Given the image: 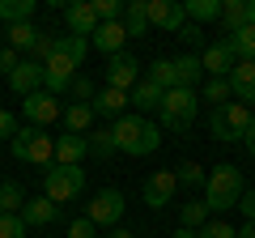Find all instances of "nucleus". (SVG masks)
Instances as JSON below:
<instances>
[{"instance_id": "17", "label": "nucleus", "mask_w": 255, "mask_h": 238, "mask_svg": "<svg viewBox=\"0 0 255 238\" xmlns=\"http://www.w3.org/2000/svg\"><path fill=\"white\" fill-rule=\"evenodd\" d=\"M230 90H234V102L251 107L255 102V60H238L234 73H230Z\"/></svg>"}, {"instance_id": "31", "label": "nucleus", "mask_w": 255, "mask_h": 238, "mask_svg": "<svg viewBox=\"0 0 255 238\" xmlns=\"http://www.w3.org/2000/svg\"><path fill=\"white\" fill-rule=\"evenodd\" d=\"M30 17H34V0H0V21L17 26V21H30Z\"/></svg>"}, {"instance_id": "24", "label": "nucleus", "mask_w": 255, "mask_h": 238, "mask_svg": "<svg viewBox=\"0 0 255 238\" xmlns=\"http://www.w3.org/2000/svg\"><path fill=\"white\" fill-rule=\"evenodd\" d=\"M94 128V111L85 102H73V107H64V132H73V136H90Z\"/></svg>"}, {"instance_id": "3", "label": "nucleus", "mask_w": 255, "mask_h": 238, "mask_svg": "<svg viewBox=\"0 0 255 238\" xmlns=\"http://www.w3.org/2000/svg\"><path fill=\"white\" fill-rule=\"evenodd\" d=\"M9 153L13 162H26V166H51L55 162V136H47V128H34V123H26V128H17V136L9 140Z\"/></svg>"}, {"instance_id": "36", "label": "nucleus", "mask_w": 255, "mask_h": 238, "mask_svg": "<svg viewBox=\"0 0 255 238\" xmlns=\"http://www.w3.org/2000/svg\"><path fill=\"white\" fill-rule=\"evenodd\" d=\"M51 55H55V34H47V30H43V34H38V43L30 47V55H26V60H34V64H47Z\"/></svg>"}, {"instance_id": "19", "label": "nucleus", "mask_w": 255, "mask_h": 238, "mask_svg": "<svg viewBox=\"0 0 255 238\" xmlns=\"http://www.w3.org/2000/svg\"><path fill=\"white\" fill-rule=\"evenodd\" d=\"M124 30H128V38L149 34V0H128L124 4Z\"/></svg>"}, {"instance_id": "47", "label": "nucleus", "mask_w": 255, "mask_h": 238, "mask_svg": "<svg viewBox=\"0 0 255 238\" xmlns=\"http://www.w3.org/2000/svg\"><path fill=\"white\" fill-rule=\"evenodd\" d=\"M170 238H200V234H196V230H183V226H179V230H174Z\"/></svg>"}, {"instance_id": "14", "label": "nucleus", "mask_w": 255, "mask_h": 238, "mask_svg": "<svg viewBox=\"0 0 255 238\" xmlns=\"http://www.w3.org/2000/svg\"><path fill=\"white\" fill-rule=\"evenodd\" d=\"M64 21L73 30L77 38H90L98 30V13H94V0H73V4H64Z\"/></svg>"}, {"instance_id": "13", "label": "nucleus", "mask_w": 255, "mask_h": 238, "mask_svg": "<svg viewBox=\"0 0 255 238\" xmlns=\"http://www.w3.org/2000/svg\"><path fill=\"white\" fill-rule=\"evenodd\" d=\"M90 47L94 51H102L111 60V55H119L128 47V30H124V21H98V30L90 34Z\"/></svg>"}, {"instance_id": "43", "label": "nucleus", "mask_w": 255, "mask_h": 238, "mask_svg": "<svg viewBox=\"0 0 255 238\" xmlns=\"http://www.w3.org/2000/svg\"><path fill=\"white\" fill-rule=\"evenodd\" d=\"M238 209L247 213V221H255V187H247V192H243V200H238Z\"/></svg>"}, {"instance_id": "6", "label": "nucleus", "mask_w": 255, "mask_h": 238, "mask_svg": "<svg viewBox=\"0 0 255 238\" xmlns=\"http://www.w3.org/2000/svg\"><path fill=\"white\" fill-rule=\"evenodd\" d=\"M196 90H166L162 94V128L166 132H187L191 123H196Z\"/></svg>"}, {"instance_id": "40", "label": "nucleus", "mask_w": 255, "mask_h": 238, "mask_svg": "<svg viewBox=\"0 0 255 238\" xmlns=\"http://www.w3.org/2000/svg\"><path fill=\"white\" fill-rule=\"evenodd\" d=\"M200 238H238V230L230 226V221H209L204 230H196Z\"/></svg>"}, {"instance_id": "32", "label": "nucleus", "mask_w": 255, "mask_h": 238, "mask_svg": "<svg viewBox=\"0 0 255 238\" xmlns=\"http://www.w3.org/2000/svg\"><path fill=\"white\" fill-rule=\"evenodd\" d=\"M174 179H179V187H191V192H196V187H204L209 170H204L200 162H179L174 166Z\"/></svg>"}, {"instance_id": "8", "label": "nucleus", "mask_w": 255, "mask_h": 238, "mask_svg": "<svg viewBox=\"0 0 255 238\" xmlns=\"http://www.w3.org/2000/svg\"><path fill=\"white\" fill-rule=\"evenodd\" d=\"M140 81V60L132 51H119V55H111L107 60V85L111 90H124V94H132V85Z\"/></svg>"}, {"instance_id": "22", "label": "nucleus", "mask_w": 255, "mask_h": 238, "mask_svg": "<svg viewBox=\"0 0 255 238\" xmlns=\"http://www.w3.org/2000/svg\"><path fill=\"white\" fill-rule=\"evenodd\" d=\"M204 77V68H200V55H179L174 60V90H196V81Z\"/></svg>"}, {"instance_id": "48", "label": "nucleus", "mask_w": 255, "mask_h": 238, "mask_svg": "<svg viewBox=\"0 0 255 238\" xmlns=\"http://www.w3.org/2000/svg\"><path fill=\"white\" fill-rule=\"evenodd\" d=\"M238 238H255V221H247V226L238 230Z\"/></svg>"}, {"instance_id": "33", "label": "nucleus", "mask_w": 255, "mask_h": 238, "mask_svg": "<svg viewBox=\"0 0 255 238\" xmlns=\"http://www.w3.org/2000/svg\"><path fill=\"white\" fill-rule=\"evenodd\" d=\"M149 81L157 85V90H174V60H162V55H157L153 64H149Z\"/></svg>"}, {"instance_id": "2", "label": "nucleus", "mask_w": 255, "mask_h": 238, "mask_svg": "<svg viewBox=\"0 0 255 238\" xmlns=\"http://www.w3.org/2000/svg\"><path fill=\"white\" fill-rule=\"evenodd\" d=\"M247 183H243V170L230 162L213 166L209 179H204V204H209V213H226V209H238V200H243Z\"/></svg>"}, {"instance_id": "12", "label": "nucleus", "mask_w": 255, "mask_h": 238, "mask_svg": "<svg viewBox=\"0 0 255 238\" xmlns=\"http://www.w3.org/2000/svg\"><path fill=\"white\" fill-rule=\"evenodd\" d=\"M234 64H238V55H234V47H230V38L209 43V47H204V55H200V68L209 77H230V73H234Z\"/></svg>"}, {"instance_id": "23", "label": "nucleus", "mask_w": 255, "mask_h": 238, "mask_svg": "<svg viewBox=\"0 0 255 238\" xmlns=\"http://www.w3.org/2000/svg\"><path fill=\"white\" fill-rule=\"evenodd\" d=\"M128 102L136 111H162V90H157L149 77H140V81L132 85V94H128Z\"/></svg>"}, {"instance_id": "29", "label": "nucleus", "mask_w": 255, "mask_h": 238, "mask_svg": "<svg viewBox=\"0 0 255 238\" xmlns=\"http://www.w3.org/2000/svg\"><path fill=\"white\" fill-rule=\"evenodd\" d=\"M26 200H30V196L21 192V183H13V179L0 183V213H21V209H26Z\"/></svg>"}, {"instance_id": "35", "label": "nucleus", "mask_w": 255, "mask_h": 238, "mask_svg": "<svg viewBox=\"0 0 255 238\" xmlns=\"http://www.w3.org/2000/svg\"><path fill=\"white\" fill-rule=\"evenodd\" d=\"M26 221H21V213H0V238H26Z\"/></svg>"}, {"instance_id": "44", "label": "nucleus", "mask_w": 255, "mask_h": 238, "mask_svg": "<svg viewBox=\"0 0 255 238\" xmlns=\"http://www.w3.org/2000/svg\"><path fill=\"white\" fill-rule=\"evenodd\" d=\"M243 149L255 157V119H251V128H247V136H243Z\"/></svg>"}, {"instance_id": "11", "label": "nucleus", "mask_w": 255, "mask_h": 238, "mask_svg": "<svg viewBox=\"0 0 255 238\" xmlns=\"http://www.w3.org/2000/svg\"><path fill=\"white\" fill-rule=\"evenodd\" d=\"M187 26V13L174 0H149V30H166V34H179Z\"/></svg>"}, {"instance_id": "42", "label": "nucleus", "mask_w": 255, "mask_h": 238, "mask_svg": "<svg viewBox=\"0 0 255 238\" xmlns=\"http://www.w3.org/2000/svg\"><path fill=\"white\" fill-rule=\"evenodd\" d=\"M17 64H21V51H13V47H0V73L9 77Z\"/></svg>"}, {"instance_id": "4", "label": "nucleus", "mask_w": 255, "mask_h": 238, "mask_svg": "<svg viewBox=\"0 0 255 238\" xmlns=\"http://www.w3.org/2000/svg\"><path fill=\"white\" fill-rule=\"evenodd\" d=\"M251 119H255L251 107H243V102H226V107H213L209 132H213V140H226V145H230V140H238V145H243Z\"/></svg>"}, {"instance_id": "37", "label": "nucleus", "mask_w": 255, "mask_h": 238, "mask_svg": "<svg viewBox=\"0 0 255 238\" xmlns=\"http://www.w3.org/2000/svg\"><path fill=\"white\" fill-rule=\"evenodd\" d=\"M98 21H124V0H94Z\"/></svg>"}, {"instance_id": "26", "label": "nucleus", "mask_w": 255, "mask_h": 238, "mask_svg": "<svg viewBox=\"0 0 255 238\" xmlns=\"http://www.w3.org/2000/svg\"><path fill=\"white\" fill-rule=\"evenodd\" d=\"M38 34H43V30H34L30 21H17V26H9V30H4L9 47H13V51H26V55H30V47L38 43Z\"/></svg>"}, {"instance_id": "25", "label": "nucleus", "mask_w": 255, "mask_h": 238, "mask_svg": "<svg viewBox=\"0 0 255 238\" xmlns=\"http://www.w3.org/2000/svg\"><path fill=\"white\" fill-rule=\"evenodd\" d=\"M221 4H226V0H187L183 13H187L191 26H200V21H217L221 17Z\"/></svg>"}, {"instance_id": "45", "label": "nucleus", "mask_w": 255, "mask_h": 238, "mask_svg": "<svg viewBox=\"0 0 255 238\" xmlns=\"http://www.w3.org/2000/svg\"><path fill=\"white\" fill-rule=\"evenodd\" d=\"M179 38H187V43H191V38H200V26H191V21H187V26L179 30Z\"/></svg>"}, {"instance_id": "34", "label": "nucleus", "mask_w": 255, "mask_h": 238, "mask_svg": "<svg viewBox=\"0 0 255 238\" xmlns=\"http://www.w3.org/2000/svg\"><path fill=\"white\" fill-rule=\"evenodd\" d=\"M230 47L238 60H255V26H243L238 34H230Z\"/></svg>"}, {"instance_id": "41", "label": "nucleus", "mask_w": 255, "mask_h": 238, "mask_svg": "<svg viewBox=\"0 0 255 238\" xmlns=\"http://www.w3.org/2000/svg\"><path fill=\"white\" fill-rule=\"evenodd\" d=\"M17 128H21L17 115H13V111H0V140H13V136H17Z\"/></svg>"}, {"instance_id": "49", "label": "nucleus", "mask_w": 255, "mask_h": 238, "mask_svg": "<svg viewBox=\"0 0 255 238\" xmlns=\"http://www.w3.org/2000/svg\"><path fill=\"white\" fill-rule=\"evenodd\" d=\"M251 26H255V0H251Z\"/></svg>"}, {"instance_id": "28", "label": "nucleus", "mask_w": 255, "mask_h": 238, "mask_svg": "<svg viewBox=\"0 0 255 238\" xmlns=\"http://www.w3.org/2000/svg\"><path fill=\"white\" fill-rule=\"evenodd\" d=\"M200 98L213 102V107H226V102L234 98V90H230V77H209V81L200 85Z\"/></svg>"}, {"instance_id": "10", "label": "nucleus", "mask_w": 255, "mask_h": 238, "mask_svg": "<svg viewBox=\"0 0 255 238\" xmlns=\"http://www.w3.org/2000/svg\"><path fill=\"white\" fill-rule=\"evenodd\" d=\"M174 192H179V179H174V170H153L145 179V187H140V196H145L149 209H166V204L174 200Z\"/></svg>"}, {"instance_id": "1", "label": "nucleus", "mask_w": 255, "mask_h": 238, "mask_svg": "<svg viewBox=\"0 0 255 238\" xmlns=\"http://www.w3.org/2000/svg\"><path fill=\"white\" fill-rule=\"evenodd\" d=\"M111 132H115L119 153H128V157H149L162 145V128H157L153 119H145V115H132V111H128L124 119H115Z\"/></svg>"}, {"instance_id": "15", "label": "nucleus", "mask_w": 255, "mask_h": 238, "mask_svg": "<svg viewBox=\"0 0 255 238\" xmlns=\"http://www.w3.org/2000/svg\"><path fill=\"white\" fill-rule=\"evenodd\" d=\"M9 90L17 94V98L38 94V90H43V64H34V60H21V64L9 73Z\"/></svg>"}, {"instance_id": "18", "label": "nucleus", "mask_w": 255, "mask_h": 238, "mask_svg": "<svg viewBox=\"0 0 255 238\" xmlns=\"http://www.w3.org/2000/svg\"><path fill=\"white\" fill-rule=\"evenodd\" d=\"M85 157H90V140L85 136H73V132L55 136V166H81Z\"/></svg>"}, {"instance_id": "38", "label": "nucleus", "mask_w": 255, "mask_h": 238, "mask_svg": "<svg viewBox=\"0 0 255 238\" xmlns=\"http://www.w3.org/2000/svg\"><path fill=\"white\" fill-rule=\"evenodd\" d=\"M64 234H68V238H98V226H94L90 217H77V221H68Z\"/></svg>"}, {"instance_id": "21", "label": "nucleus", "mask_w": 255, "mask_h": 238, "mask_svg": "<svg viewBox=\"0 0 255 238\" xmlns=\"http://www.w3.org/2000/svg\"><path fill=\"white\" fill-rule=\"evenodd\" d=\"M217 21L226 26V34H238L243 26H251V0H226Z\"/></svg>"}, {"instance_id": "20", "label": "nucleus", "mask_w": 255, "mask_h": 238, "mask_svg": "<svg viewBox=\"0 0 255 238\" xmlns=\"http://www.w3.org/2000/svg\"><path fill=\"white\" fill-rule=\"evenodd\" d=\"M55 217H60V204H51L47 196H30L26 209H21V221L26 226H51Z\"/></svg>"}, {"instance_id": "16", "label": "nucleus", "mask_w": 255, "mask_h": 238, "mask_svg": "<svg viewBox=\"0 0 255 238\" xmlns=\"http://www.w3.org/2000/svg\"><path fill=\"white\" fill-rule=\"evenodd\" d=\"M128 107H132L128 94L124 90H111V85H102V90L94 94V102H90V111H94V115H102V119H124Z\"/></svg>"}, {"instance_id": "9", "label": "nucleus", "mask_w": 255, "mask_h": 238, "mask_svg": "<svg viewBox=\"0 0 255 238\" xmlns=\"http://www.w3.org/2000/svg\"><path fill=\"white\" fill-rule=\"evenodd\" d=\"M21 111H26V123H34V128H47V123L64 119V107H60V98H55V94H47V90L30 94V98L21 102Z\"/></svg>"}, {"instance_id": "30", "label": "nucleus", "mask_w": 255, "mask_h": 238, "mask_svg": "<svg viewBox=\"0 0 255 238\" xmlns=\"http://www.w3.org/2000/svg\"><path fill=\"white\" fill-rule=\"evenodd\" d=\"M179 226L183 230H204V226H209V204H204V200H187L183 213H179Z\"/></svg>"}, {"instance_id": "46", "label": "nucleus", "mask_w": 255, "mask_h": 238, "mask_svg": "<svg viewBox=\"0 0 255 238\" xmlns=\"http://www.w3.org/2000/svg\"><path fill=\"white\" fill-rule=\"evenodd\" d=\"M107 238H136V234H132V230H124V226H115V230H111Z\"/></svg>"}, {"instance_id": "39", "label": "nucleus", "mask_w": 255, "mask_h": 238, "mask_svg": "<svg viewBox=\"0 0 255 238\" xmlns=\"http://www.w3.org/2000/svg\"><path fill=\"white\" fill-rule=\"evenodd\" d=\"M68 94H73L77 102H85V107H90V102H94V94H98V90H94V81H90V77H77V81L68 85Z\"/></svg>"}, {"instance_id": "7", "label": "nucleus", "mask_w": 255, "mask_h": 238, "mask_svg": "<svg viewBox=\"0 0 255 238\" xmlns=\"http://www.w3.org/2000/svg\"><path fill=\"white\" fill-rule=\"evenodd\" d=\"M124 209H128V204H124V192H115V187H102V192H94V200L85 204V217H90L98 230H102V226L115 230L119 221H124Z\"/></svg>"}, {"instance_id": "27", "label": "nucleus", "mask_w": 255, "mask_h": 238, "mask_svg": "<svg viewBox=\"0 0 255 238\" xmlns=\"http://www.w3.org/2000/svg\"><path fill=\"white\" fill-rule=\"evenodd\" d=\"M85 140H90V153L98 157V162H111V157L119 153L115 132H111V128H94V136H85Z\"/></svg>"}, {"instance_id": "5", "label": "nucleus", "mask_w": 255, "mask_h": 238, "mask_svg": "<svg viewBox=\"0 0 255 238\" xmlns=\"http://www.w3.org/2000/svg\"><path fill=\"white\" fill-rule=\"evenodd\" d=\"M85 192V170L81 166H47L43 170V196L51 204H68V200H77V196Z\"/></svg>"}]
</instances>
